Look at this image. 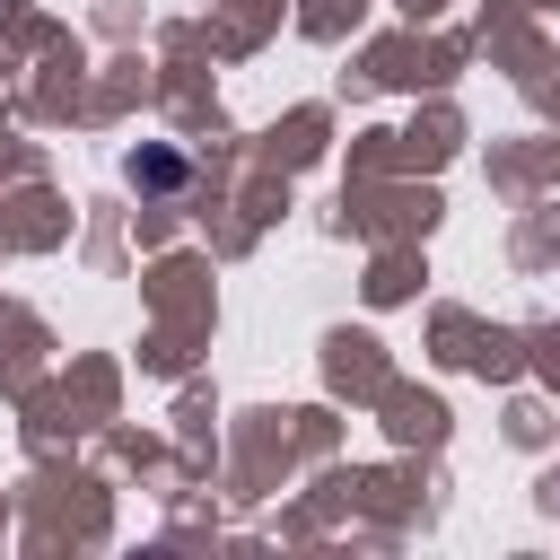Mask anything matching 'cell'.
I'll use <instances>...</instances> for the list:
<instances>
[{"instance_id": "6da1fadb", "label": "cell", "mask_w": 560, "mask_h": 560, "mask_svg": "<svg viewBox=\"0 0 560 560\" xmlns=\"http://www.w3.org/2000/svg\"><path fill=\"white\" fill-rule=\"evenodd\" d=\"M131 184H140V192H175V184H184V158H175V149H140V158H131Z\"/></svg>"}]
</instances>
